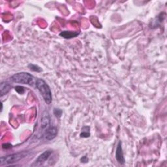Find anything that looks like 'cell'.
I'll return each instance as SVG.
<instances>
[{
	"label": "cell",
	"instance_id": "obj_1",
	"mask_svg": "<svg viewBox=\"0 0 167 167\" xmlns=\"http://www.w3.org/2000/svg\"><path fill=\"white\" fill-rule=\"evenodd\" d=\"M36 87L41 93V95L48 104H50L52 101L51 90L46 82L42 79H37L36 81Z\"/></svg>",
	"mask_w": 167,
	"mask_h": 167
},
{
	"label": "cell",
	"instance_id": "obj_2",
	"mask_svg": "<svg viewBox=\"0 0 167 167\" xmlns=\"http://www.w3.org/2000/svg\"><path fill=\"white\" fill-rule=\"evenodd\" d=\"M29 155V152L24 151L22 152H18L16 153H13L11 155H9L7 156H4L1 157V165H10L15 163H16L19 160L26 158Z\"/></svg>",
	"mask_w": 167,
	"mask_h": 167
},
{
	"label": "cell",
	"instance_id": "obj_3",
	"mask_svg": "<svg viewBox=\"0 0 167 167\" xmlns=\"http://www.w3.org/2000/svg\"><path fill=\"white\" fill-rule=\"evenodd\" d=\"M33 77L31 74L26 72H21L12 76L10 78V80L11 82L18 83V84H31L33 82Z\"/></svg>",
	"mask_w": 167,
	"mask_h": 167
},
{
	"label": "cell",
	"instance_id": "obj_4",
	"mask_svg": "<svg viewBox=\"0 0 167 167\" xmlns=\"http://www.w3.org/2000/svg\"><path fill=\"white\" fill-rule=\"evenodd\" d=\"M52 152L51 150H46L41 153L40 156L36 159L34 163L31 165L32 166H39L48 160V159L51 156Z\"/></svg>",
	"mask_w": 167,
	"mask_h": 167
},
{
	"label": "cell",
	"instance_id": "obj_5",
	"mask_svg": "<svg viewBox=\"0 0 167 167\" xmlns=\"http://www.w3.org/2000/svg\"><path fill=\"white\" fill-rule=\"evenodd\" d=\"M58 134V129L54 126H49L44 133V136L46 140H52L55 138Z\"/></svg>",
	"mask_w": 167,
	"mask_h": 167
},
{
	"label": "cell",
	"instance_id": "obj_6",
	"mask_svg": "<svg viewBox=\"0 0 167 167\" xmlns=\"http://www.w3.org/2000/svg\"><path fill=\"white\" fill-rule=\"evenodd\" d=\"M116 159L117 161L121 165H123L125 163V160L124 156H123V152L122 149V145L121 142H119L118 144H117L116 150Z\"/></svg>",
	"mask_w": 167,
	"mask_h": 167
},
{
	"label": "cell",
	"instance_id": "obj_7",
	"mask_svg": "<svg viewBox=\"0 0 167 167\" xmlns=\"http://www.w3.org/2000/svg\"><path fill=\"white\" fill-rule=\"evenodd\" d=\"M49 126H51V119L48 114L45 112L42 114L41 119V128L42 129H46Z\"/></svg>",
	"mask_w": 167,
	"mask_h": 167
},
{
	"label": "cell",
	"instance_id": "obj_8",
	"mask_svg": "<svg viewBox=\"0 0 167 167\" xmlns=\"http://www.w3.org/2000/svg\"><path fill=\"white\" fill-rule=\"evenodd\" d=\"M80 32H71V31H64V32H61L59 35L65 39H72L74 37H76L78 35Z\"/></svg>",
	"mask_w": 167,
	"mask_h": 167
},
{
	"label": "cell",
	"instance_id": "obj_9",
	"mask_svg": "<svg viewBox=\"0 0 167 167\" xmlns=\"http://www.w3.org/2000/svg\"><path fill=\"white\" fill-rule=\"evenodd\" d=\"M0 90H1V96H3L6 95L11 90V86L7 82H2L1 86H0Z\"/></svg>",
	"mask_w": 167,
	"mask_h": 167
},
{
	"label": "cell",
	"instance_id": "obj_10",
	"mask_svg": "<svg viewBox=\"0 0 167 167\" xmlns=\"http://www.w3.org/2000/svg\"><path fill=\"white\" fill-rule=\"evenodd\" d=\"M90 127L88 126H84L82 129L81 133H80V137L82 138H88L90 136Z\"/></svg>",
	"mask_w": 167,
	"mask_h": 167
},
{
	"label": "cell",
	"instance_id": "obj_11",
	"mask_svg": "<svg viewBox=\"0 0 167 167\" xmlns=\"http://www.w3.org/2000/svg\"><path fill=\"white\" fill-rule=\"evenodd\" d=\"M28 67H29V69L31 71H35V72H41V71H42L41 68L40 67H39L38 65H37L29 64L28 65Z\"/></svg>",
	"mask_w": 167,
	"mask_h": 167
},
{
	"label": "cell",
	"instance_id": "obj_12",
	"mask_svg": "<svg viewBox=\"0 0 167 167\" xmlns=\"http://www.w3.org/2000/svg\"><path fill=\"white\" fill-rule=\"evenodd\" d=\"M15 91L19 94H23L25 92V88L21 86H17L15 87Z\"/></svg>",
	"mask_w": 167,
	"mask_h": 167
},
{
	"label": "cell",
	"instance_id": "obj_13",
	"mask_svg": "<svg viewBox=\"0 0 167 167\" xmlns=\"http://www.w3.org/2000/svg\"><path fill=\"white\" fill-rule=\"evenodd\" d=\"M54 114L55 116L59 118V117H60L61 116V114H62V110H61V109H59V108H54Z\"/></svg>",
	"mask_w": 167,
	"mask_h": 167
},
{
	"label": "cell",
	"instance_id": "obj_14",
	"mask_svg": "<svg viewBox=\"0 0 167 167\" xmlns=\"http://www.w3.org/2000/svg\"><path fill=\"white\" fill-rule=\"evenodd\" d=\"M80 161H81L82 163H87L88 161V159L86 156L82 157V158L80 159Z\"/></svg>",
	"mask_w": 167,
	"mask_h": 167
},
{
	"label": "cell",
	"instance_id": "obj_15",
	"mask_svg": "<svg viewBox=\"0 0 167 167\" xmlns=\"http://www.w3.org/2000/svg\"><path fill=\"white\" fill-rule=\"evenodd\" d=\"M3 148H4V149H9V148H11L12 147V146L11 144H3Z\"/></svg>",
	"mask_w": 167,
	"mask_h": 167
}]
</instances>
